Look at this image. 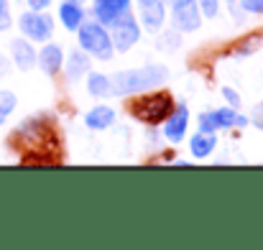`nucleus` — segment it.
<instances>
[{
  "instance_id": "24",
  "label": "nucleus",
  "mask_w": 263,
  "mask_h": 250,
  "mask_svg": "<svg viewBox=\"0 0 263 250\" xmlns=\"http://www.w3.org/2000/svg\"><path fill=\"white\" fill-rule=\"evenodd\" d=\"M251 123H253L258 130H263V102H258V105L253 107V112H251Z\"/></svg>"
},
{
  "instance_id": "13",
  "label": "nucleus",
  "mask_w": 263,
  "mask_h": 250,
  "mask_svg": "<svg viewBox=\"0 0 263 250\" xmlns=\"http://www.w3.org/2000/svg\"><path fill=\"white\" fill-rule=\"evenodd\" d=\"M59 18H62V23H64L69 31H77L80 23L85 21V10H82L80 0H64V3L59 5Z\"/></svg>"
},
{
  "instance_id": "14",
  "label": "nucleus",
  "mask_w": 263,
  "mask_h": 250,
  "mask_svg": "<svg viewBox=\"0 0 263 250\" xmlns=\"http://www.w3.org/2000/svg\"><path fill=\"white\" fill-rule=\"evenodd\" d=\"M112 120H115V112L107 105H97V107H92L87 115H85V123H87V128H92V130H105V128L112 125Z\"/></svg>"
},
{
  "instance_id": "26",
  "label": "nucleus",
  "mask_w": 263,
  "mask_h": 250,
  "mask_svg": "<svg viewBox=\"0 0 263 250\" xmlns=\"http://www.w3.org/2000/svg\"><path fill=\"white\" fill-rule=\"evenodd\" d=\"M3 74H8V59L5 56H0V77Z\"/></svg>"
},
{
  "instance_id": "21",
  "label": "nucleus",
  "mask_w": 263,
  "mask_h": 250,
  "mask_svg": "<svg viewBox=\"0 0 263 250\" xmlns=\"http://www.w3.org/2000/svg\"><path fill=\"white\" fill-rule=\"evenodd\" d=\"M197 5H199V13L207 18H217V13H220L217 0H197Z\"/></svg>"
},
{
  "instance_id": "15",
  "label": "nucleus",
  "mask_w": 263,
  "mask_h": 250,
  "mask_svg": "<svg viewBox=\"0 0 263 250\" xmlns=\"http://www.w3.org/2000/svg\"><path fill=\"white\" fill-rule=\"evenodd\" d=\"M215 146H217V141H215L212 133H197V136L189 141V148H192V156H194V159H207Z\"/></svg>"
},
{
  "instance_id": "1",
  "label": "nucleus",
  "mask_w": 263,
  "mask_h": 250,
  "mask_svg": "<svg viewBox=\"0 0 263 250\" xmlns=\"http://www.w3.org/2000/svg\"><path fill=\"white\" fill-rule=\"evenodd\" d=\"M169 80V69L161 64H146L138 69H125L118 72L115 77H110V94L115 97H125L133 92H143L151 87H159Z\"/></svg>"
},
{
  "instance_id": "16",
  "label": "nucleus",
  "mask_w": 263,
  "mask_h": 250,
  "mask_svg": "<svg viewBox=\"0 0 263 250\" xmlns=\"http://www.w3.org/2000/svg\"><path fill=\"white\" fill-rule=\"evenodd\" d=\"M89 72V59L85 51H72L69 54V59H67V74H69V80H80V77H85Z\"/></svg>"
},
{
  "instance_id": "22",
  "label": "nucleus",
  "mask_w": 263,
  "mask_h": 250,
  "mask_svg": "<svg viewBox=\"0 0 263 250\" xmlns=\"http://www.w3.org/2000/svg\"><path fill=\"white\" fill-rule=\"evenodd\" d=\"M240 8L246 13H261L263 15V0H240Z\"/></svg>"
},
{
  "instance_id": "5",
  "label": "nucleus",
  "mask_w": 263,
  "mask_h": 250,
  "mask_svg": "<svg viewBox=\"0 0 263 250\" xmlns=\"http://www.w3.org/2000/svg\"><path fill=\"white\" fill-rule=\"evenodd\" d=\"M246 128L248 125V118L235 112L233 107H220V110H212V112H202L199 115V133H215V130H222V128Z\"/></svg>"
},
{
  "instance_id": "2",
  "label": "nucleus",
  "mask_w": 263,
  "mask_h": 250,
  "mask_svg": "<svg viewBox=\"0 0 263 250\" xmlns=\"http://www.w3.org/2000/svg\"><path fill=\"white\" fill-rule=\"evenodd\" d=\"M130 115L146 125H156V123H164L172 110H174V97L169 92H151V94H143V97H136L130 105H128Z\"/></svg>"
},
{
  "instance_id": "9",
  "label": "nucleus",
  "mask_w": 263,
  "mask_h": 250,
  "mask_svg": "<svg viewBox=\"0 0 263 250\" xmlns=\"http://www.w3.org/2000/svg\"><path fill=\"white\" fill-rule=\"evenodd\" d=\"M186 128H189V110L184 105H174L172 115L166 118V125H164V138L169 143H181L184 136H186Z\"/></svg>"
},
{
  "instance_id": "7",
  "label": "nucleus",
  "mask_w": 263,
  "mask_h": 250,
  "mask_svg": "<svg viewBox=\"0 0 263 250\" xmlns=\"http://www.w3.org/2000/svg\"><path fill=\"white\" fill-rule=\"evenodd\" d=\"M172 18L179 33H189L202 26V13L197 0H172Z\"/></svg>"
},
{
  "instance_id": "20",
  "label": "nucleus",
  "mask_w": 263,
  "mask_h": 250,
  "mask_svg": "<svg viewBox=\"0 0 263 250\" xmlns=\"http://www.w3.org/2000/svg\"><path fill=\"white\" fill-rule=\"evenodd\" d=\"M179 31H172V33H166V36H161V41H159V49H164V51H174V49H179Z\"/></svg>"
},
{
  "instance_id": "25",
  "label": "nucleus",
  "mask_w": 263,
  "mask_h": 250,
  "mask_svg": "<svg viewBox=\"0 0 263 250\" xmlns=\"http://www.w3.org/2000/svg\"><path fill=\"white\" fill-rule=\"evenodd\" d=\"M26 3H28L31 10H46L51 5V0H26Z\"/></svg>"
},
{
  "instance_id": "3",
  "label": "nucleus",
  "mask_w": 263,
  "mask_h": 250,
  "mask_svg": "<svg viewBox=\"0 0 263 250\" xmlns=\"http://www.w3.org/2000/svg\"><path fill=\"white\" fill-rule=\"evenodd\" d=\"M77 39H80V46L82 51L95 56V59H102L107 62L112 56V39L107 33V28L100 23V21H82L80 28H77Z\"/></svg>"
},
{
  "instance_id": "17",
  "label": "nucleus",
  "mask_w": 263,
  "mask_h": 250,
  "mask_svg": "<svg viewBox=\"0 0 263 250\" xmlns=\"http://www.w3.org/2000/svg\"><path fill=\"white\" fill-rule=\"evenodd\" d=\"M87 92L92 97H110V77L105 74H89L87 77Z\"/></svg>"
},
{
  "instance_id": "12",
  "label": "nucleus",
  "mask_w": 263,
  "mask_h": 250,
  "mask_svg": "<svg viewBox=\"0 0 263 250\" xmlns=\"http://www.w3.org/2000/svg\"><path fill=\"white\" fill-rule=\"evenodd\" d=\"M36 62H39V67H41L46 74L54 77V74L64 67V51H62V46L49 44V46L41 49V54H36Z\"/></svg>"
},
{
  "instance_id": "27",
  "label": "nucleus",
  "mask_w": 263,
  "mask_h": 250,
  "mask_svg": "<svg viewBox=\"0 0 263 250\" xmlns=\"http://www.w3.org/2000/svg\"><path fill=\"white\" fill-rule=\"evenodd\" d=\"M228 3H235V0H228Z\"/></svg>"
},
{
  "instance_id": "23",
  "label": "nucleus",
  "mask_w": 263,
  "mask_h": 250,
  "mask_svg": "<svg viewBox=\"0 0 263 250\" xmlns=\"http://www.w3.org/2000/svg\"><path fill=\"white\" fill-rule=\"evenodd\" d=\"M222 97L230 102V107H240V94L233 87H222Z\"/></svg>"
},
{
  "instance_id": "8",
  "label": "nucleus",
  "mask_w": 263,
  "mask_h": 250,
  "mask_svg": "<svg viewBox=\"0 0 263 250\" xmlns=\"http://www.w3.org/2000/svg\"><path fill=\"white\" fill-rule=\"evenodd\" d=\"M138 13H141L143 28L156 33L161 31L164 18H166V0H138Z\"/></svg>"
},
{
  "instance_id": "10",
  "label": "nucleus",
  "mask_w": 263,
  "mask_h": 250,
  "mask_svg": "<svg viewBox=\"0 0 263 250\" xmlns=\"http://www.w3.org/2000/svg\"><path fill=\"white\" fill-rule=\"evenodd\" d=\"M95 3V18L102 26H112L130 5V0H92Z\"/></svg>"
},
{
  "instance_id": "6",
  "label": "nucleus",
  "mask_w": 263,
  "mask_h": 250,
  "mask_svg": "<svg viewBox=\"0 0 263 250\" xmlns=\"http://www.w3.org/2000/svg\"><path fill=\"white\" fill-rule=\"evenodd\" d=\"M110 28H112V36H110L112 39V49H118V51H128L141 39V28H138L136 18L130 15V10H125Z\"/></svg>"
},
{
  "instance_id": "4",
  "label": "nucleus",
  "mask_w": 263,
  "mask_h": 250,
  "mask_svg": "<svg viewBox=\"0 0 263 250\" xmlns=\"http://www.w3.org/2000/svg\"><path fill=\"white\" fill-rule=\"evenodd\" d=\"M18 28L28 41H49L54 33V21L44 10H26L18 18Z\"/></svg>"
},
{
  "instance_id": "18",
  "label": "nucleus",
  "mask_w": 263,
  "mask_h": 250,
  "mask_svg": "<svg viewBox=\"0 0 263 250\" xmlns=\"http://www.w3.org/2000/svg\"><path fill=\"white\" fill-rule=\"evenodd\" d=\"M15 105H18V97L10 89H0V128L8 123V118L13 115Z\"/></svg>"
},
{
  "instance_id": "11",
  "label": "nucleus",
  "mask_w": 263,
  "mask_h": 250,
  "mask_svg": "<svg viewBox=\"0 0 263 250\" xmlns=\"http://www.w3.org/2000/svg\"><path fill=\"white\" fill-rule=\"evenodd\" d=\"M10 56H13V64L21 72H28L36 64V49L31 46L28 39H13L10 41Z\"/></svg>"
},
{
  "instance_id": "19",
  "label": "nucleus",
  "mask_w": 263,
  "mask_h": 250,
  "mask_svg": "<svg viewBox=\"0 0 263 250\" xmlns=\"http://www.w3.org/2000/svg\"><path fill=\"white\" fill-rule=\"evenodd\" d=\"M10 26H13V18H10V3H8V0H0V33H5Z\"/></svg>"
}]
</instances>
